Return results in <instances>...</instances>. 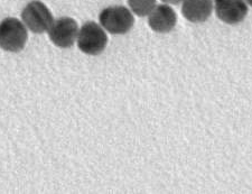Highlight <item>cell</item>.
<instances>
[{
  "mask_svg": "<svg viewBox=\"0 0 252 194\" xmlns=\"http://www.w3.org/2000/svg\"><path fill=\"white\" fill-rule=\"evenodd\" d=\"M22 20L32 33L43 34L50 30L54 18L45 3L40 0H32L22 11Z\"/></svg>",
  "mask_w": 252,
  "mask_h": 194,
  "instance_id": "cell-4",
  "label": "cell"
},
{
  "mask_svg": "<svg viewBox=\"0 0 252 194\" xmlns=\"http://www.w3.org/2000/svg\"><path fill=\"white\" fill-rule=\"evenodd\" d=\"M214 9L213 0H183L182 15L190 23H204Z\"/></svg>",
  "mask_w": 252,
  "mask_h": 194,
  "instance_id": "cell-8",
  "label": "cell"
},
{
  "mask_svg": "<svg viewBox=\"0 0 252 194\" xmlns=\"http://www.w3.org/2000/svg\"><path fill=\"white\" fill-rule=\"evenodd\" d=\"M246 1H247L248 5H249L250 7H252V0H246Z\"/></svg>",
  "mask_w": 252,
  "mask_h": 194,
  "instance_id": "cell-11",
  "label": "cell"
},
{
  "mask_svg": "<svg viewBox=\"0 0 252 194\" xmlns=\"http://www.w3.org/2000/svg\"><path fill=\"white\" fill-rule=\"evenodd\" d=\"M218 18L227 25L242 23L248 15L246 0H213Z\"/></svg>",
  "mask_w": 252,
  "mask_h": 194,
  "instance_id": "cell-6",
  "label": "cell"
},
{
  "mask_svg": "<svg viewBox=\"0 0 252 194\" xmlns=\"http://www.w3.org/2000/svg\"><path fill=\"white\" fill-rule=\"evenodd\" d=\"M108 44V36L104 28L94 22H88L81 27L78 35L80 51L88 55H99Z\"/></svg>",
  "mask_w": 252,
  "mask_h": 194,
  "instance_id": "cell-3",
  "label": "cell"
},
{
  "mask_svg": "<svg viewBox=\"0 0 252 194\" xmlns=\"http://www.w3.org/2000/svg\"><path fill=\"white\" fill-rule=\"evenodd\" d=\"M129 9L138 17H146L156 7V0H128Z\"/></svg>",
  "mask_w": 252,
  "mask_h": 194,
  "instance_id": "cell-9",
  "label": "cell"
},
{
  "mask_svg": "<svg viewBox=\"0 0 252 194\" xmlns=\"http://www.w3.org/2000/svg\"><path fill=\"white\" fill-rule=\"evenodd\" d=\"M26 28L25 24L17 18L3 19L0 23V48L11 53L23 51L28 38Z\"/></svg>",
  "mask_w": 252,
  "mask_h": 194,
  "instance_id": "cell-2",
  "label": "cell"
},
{
  "mask_svg": "<svg viewBox=\"0 0 252 194\" xmlns=\"http://www.w3.org/2000/svg\"><path fill=\"white\" fill-rule=\"evenodd\" d=\"M100 25L112 35H124L131 31L135 24L132 11L125 6L104 8L99 15Z\"/></svg>",
  "mask_w": 252,
  "mask_h": 194,
  "instance_id": "cell-1",
  "label": "cell"
},
{
  "mask_svg": "<svg viewBox=\"0 0 252 194\" xmlns=\"http://www.w3.org/2000/svg\"><path fill=\"white\" fill-rule=\"evenodd\" d=\"M164 3H168V5H178V3L183 2V0H161Z\"/></svg>",
  "mask_w": 252,
  "mask_h": 194,
  "instance_id": "cell-10",
  "label": "cell"
},
{
  "mask_svg": "<svg viewBox=\"0 0 252 194\" xmlns=\"http://www.w3.org/2000/svg\"><path fill=\"white\" fill-rule=\"evenodd\" d=\"M177 24V15L168 3L156 5L148 15V25L154 32L166 34L172 32Z\"/></svg>",
  "mask_w": 252,
  "mask_h": 194,
  "instance_id": "cell-7",
  "label": "cell"
},
{
  "mask_svg": "<svg viewBox=\"0 0 252 194\" xmlns=\"http://www.w3.org/2000/svg\"><path fill=\"white\" fill-rule=\"evenodd\" d=\"M78 23L71 17H61L53 22L48 36L55 46L68 48L73 46L79 35Z\"/></svg>",
  "mask_w": 252,
  "mask_h": 194,
  "instance_id": "cell-5",
  "label": "cell"
}]
</instances>
